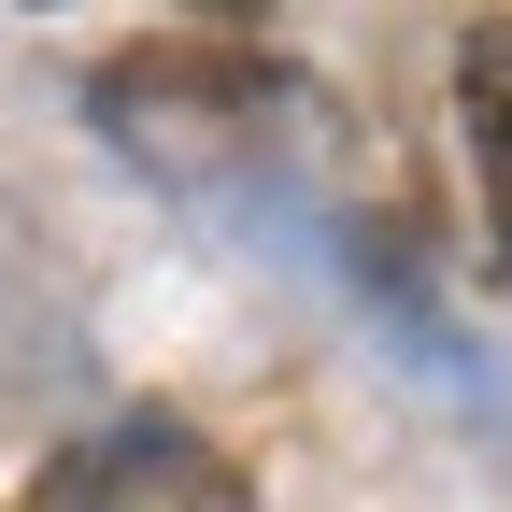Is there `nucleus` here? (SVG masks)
Returning <instances> with one entry per match:
<instances>
[{"label": "nucleus", "mask_w": 512, "mask_h": 512, "mask_svg": "<svg viewBox=\"0 0 512 512\" xmlns=\"http://www.w3.org/2000/svg\"><path fill=\"white\" fill-rule=\"evenodd\" d=\"M271 114H285V72H271L256 43H143V57L100 72V128L143 143V157H171V171L242 157Z\"/></svg>", "instance_id": "obj_1"}, {"label": "nucleus", "mask_w": 512, "mask_h": 512, "mask_svg": "<svg viewBox=\"0 0 512 512\" xmlns=\"http://www.w3.org/2000/svg\"><path fill=\"white\" fill-rule=\"evenodd\" d=\"M456 114H470V171H484L498 271H512V15H484V29L456 43Z\"/></svg>", "instance_id": "obj_3"}, {"label": "nucleus", "mask_w": 512, "mask_h": 512, "mask_svg": "<svg viewBox=\"0 0 512 512\" xmlns=\"http://www.w3.org/2000/svg\"><path fill=\"white\" fill-rule=\"evenodd\" d=\"M43 512H242V470L214 456L200 427H171V413H128V427L72 441V456L43 470Z\"/></svg>", "instance_id": "obj_2"}]
</instances>
